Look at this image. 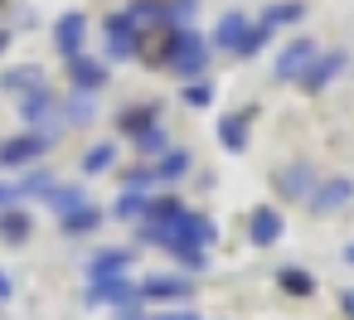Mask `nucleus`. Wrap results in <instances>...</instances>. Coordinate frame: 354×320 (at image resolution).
<instances>
[{
    "label": "nucleus",
    "mask_w": 354,
    "mask_h": 320,
    "mask_svg": "<svg viewBox=\"0 0 354 320\" xmlns=\"http://www.w3.org/2000/svg\"><path fill=\"white\" fill-rule=\"evenodd\" d=\"M160 64L175 68V73H185V78H199L204 64H209V44L199 35H189V30H170L165 44H160Z\"/></svg>",
    "instance_id": "1"
},
{
    "label": "nucleus",
    "mask_w": 354,
    "mask_h": 320,
    "mask_svg": "<svg viewBox=\"0 0 354 320\" xmlns=\"http://www.w3.org/2000/svg\"><path fill=\"white\" fill-rule=\"evenodd\" d=\"M44 151H49V136H39V131L6 136V141H0V165H6V170H25V165L44 160Z\"/></svg>",
    "instance_id": "2"
},
{
    "label": "nucleus",
    "mask_w": 354,
    "mask_h": 320,
    "mask_svg": "<svg viewBox=\"0 0 354 320\" xmlns=\"http://www.w3.org/2000/svg\"><path fill=\"white\" fill-rule=\"evenodd\" d=\"M315 59H320V44H315V39H291V44L277 54V68H272V73H277L281 83H291V78H306V73L315 68Z\"/></svg>",
    "instance_id": "3"
},
{
    "label": "nucleus",
    "mask_w": 354,
    "mask_h": 320,
    "mask_svg": "<svg viewBox=\"0 0 354 320\" xmlns=\"http://www.w3.org/2000/svg\"><path fill=\"white\" fill-rule=\"evenodd\" d=\"M349 199H354V180L335 175V180H320V185L310 189V199H306V204H310L315 214H339Z\"/></svg>",
    "instance_id": "4"
},
{
    "label": "nucleus",
    "mask_w": 354,
    "mask_h": 320,
    "mask_svg": "<svg viewBox=\"0 0 354 320\" xmlns=\"http://www.w3.org/2000/svg\"><path fill=\"white\" fill-rule=\"evenodd\" d=\"M20 112H25L30 126H54V122H64V107H59V97H54L49 88L25 93V97H20Z\"/></svg>",
    "instance_id": "5"
},
{
    "label": "nucleus",
    "mask_w": 354,
    "mask_h": 320,
    "mask_svg": "<svg viewBox=\"0 0 354 320\" xmlns=\"http://www.w3.org/2000/svg\"><path fill=\"white\" fill-rule=\"evenodd\" d=\"M83 35H88L83 10L59 15V25H54V44H59V54H64V59H78V54H83Z\"/></svg>",
    "instance_id": "6"
},
{
    "label": "nucleus",
    "mask_w": 354,
    "mask_h": 320,
    "mask_svg": "<svg viewBox=\"0 0 354 320\" xmlns=\"http://www.w3.org/2000/svg\"><path fill=\"white\" fill-rule=\"evenodd\" d=\"M136 291L146 301H189L194 296V276H146Z\"/></svg>",
    "instance_id": "7"
},
{
    "label": "nucleus",
    "mask_w": 354,
    "mask_h": 320,
    "mask_svg": "<svg viewBox=\"0 0 354 320\" xmlns=\"http://www.w3.org/2000/svg\"><path fill=\"white\" fill-rule=\"evenodd\" d=\"M136 49H141L136 25H131L127 15H107V54H112V59H131Z\"/></svg>",
    "instance_id": "8"
},
{
    "label": "nucleus",
    "mask_w": 354,
    "mask_h": 320,
    "mask_svg": "<svg viewBox=\"0 0 354 320\" xmlns=\"http://www.w3.org/2000/svg\"><path fill=\"white\" fill-rule=\"evenodd\" d=\"M277 189H281L286 199H301V204H306V199H310V189H315V170H310L306 160H291V165L277 175Z\"/></svg>",
    "instance_id": "9"
},
{
    "label": "nucleus",
    "mask_w": 354,
    "mask_h": 320,
    "mask_svg": "<svg viewBox=\"0 0 354 320\" xmlns=\"http://www.w3.org/2000/svg\"><path fill=\"white\" fill-rule=\"evenodd\" d=\"M127 267H131V252H122V247H107V252H97V257H93V267H88V286L117 281V276H127Z\"/></svg>",
    "instance_id": "10"
},
{
    "label": "nucleus",
    "mask_w": 354,
    "mask_h": 320,
    "mask_svg": "<svg viewBox=\"0 0 354 320\" xmlns=\"http://www.w3.org/2000/svg\"><path fill=\"white\" fill-rule=\"evenodd\" d=\"M136 286H131V276H117V281H102V286H88V301L97 305V301H112L117 310H136Z\"/></svg>",
    "instance_id": "11"
},
{
    "label": "nucleus",
    "mask_w": 354,
    "mask_h": 320,
    "mask_svg": "<svg viewBox=\"0 0 354 320\" xmlns=\"http://www.w3.org/2000/svg\"><path fill=\"white\" fill-rule=\"evenodd\" d=\"M281 214L272 209V204H262V209H252V218H248V238L257 243V247H267V243H277L281 238Z\"/></svg>",
    "instance_id": "12"
},
{
    "label": "nucleus",
    "mask_w": 354,
    "mask_h": 320,
    "mask_svg": "<svg viewBox=\"0 0 354 320\" xmlns=\"http://www.w3.org/2000/svg\"><path fill=\"white\" fill-rule=\"evenodd\" d=\"M68 73H73V88H78V93H97V88L107 83V68H102L97 59H88V54L68 59Z\"/></svg>",
    "instance_id": "13"
},
{
    "label": "nucleus",
    "mask_w": 354,
    "mask_h": 320,
    "mask_svg": "<svg viewBox=\"0 0 354 320\" xmlns=\"http://www.w3.org/2000/svg\"><path fill=\"white\" fill-rule=\"evenodd\" d=\"M248 30H252V25L243 20V10H228V15H223V20L214 25V44H218V49H233V54H238V44L248 39Z\"/></svg>",
    "instance_id": "14"
},
{
    "label": "nucleus",
    "mask_w": 354,
    "mask_h": 320,
    "mask_svg": "<svg viewBox=\"0 0 354 320\" xmlns=\"http://www.w3.org/2000/svg\"><path fill=\"white\" fill-rule=\"evenodd\" d=\"M44 199H49V209H54L59 218H68V214H78V209L88 204V194H83V189H73V185H49V194H44Z\"/></svg>",
    "instance_id": "15"
},
{
    "label": "nucleus",
    "mask_w": 354,
    "mask_h": 320,
    "mask_svg": "<svg viewBox=\"0 0 354 320\" xmlns=\"http://www.w3.org/2000/svg\"><path fill=\"white\" fill-rule=\"evenodd\" d=\"M339 68H344V54H320V59H315V68L301 78V88H310V93H315V88H325Z\"/></svg>",
    "instance_id": "16"
},
{
    "label": "nucleus",
    "mask_w": 354,
    "mask_h": 320,
    "mask_svg": "<svg viewBox=\"0 0 354 320\" xmlns=\"http://www.w3.org/2000/svg\"><path fill=\"white\" fill-rule=\"evenodd\" d=\"M218 141H223V151H243V146H248V112L223 117V122H218Z\"/></svg>",
    "instance_id": "17"
},
{
    "label": "nucleus",
    "mask_w": 354,
    "mask_h": 320,
    "mask_svg": "<svg viewBox=\"0 0 354 320\" xmlns=\"http://www.w3.org/2000/svg\"><path fill=\"white\" fill-rule=\"evenodd\" d=\"M151 126H160V112L156 107H131V112H122V131L136 141L141 131H151Z\"/></svg>",
    "instance_id": "18"
},
{
    "label": "nucleus",
    "mask_w": 354,
    "mask_h": 320,
    "mask_svg": "<svg viewBox=\"0 0 354 320\" xmlns=\"http://www.w3.org/2000/svg\"><path fill=\"white\" fill-rule=\"evenodd\" d=\"M0 83H6L10 93H35V88H44V73L39 68H6V78H0Z\"/></svg>",
    "instance_id": "19"
},
{
    "label": "nucleus",
    "mask_w": 354,
    "mask_h": 320,
    "mask_svg": "<svg viewBox=\"0 0 354 320\" xmlns=\"http://www.w3.org/2000/svg\"><path fill=\"white\" fill-rule=\"evenodd\" d=\"M127 20L131 25H165V6H160V0H131Z\"/></svg>",
    "instance_id": "20"
},
{
    "label": "nucleus",
    "mask_w": 354,
    "mask_h": 320,
    "mask_svg": "<svg viewBox=\"0 0 354 320\" xmlns=\"http://www.w3.org/2000/svg\"><path fill=\"white\" fill-rule=\"evenodd\" d=\"M112 214H117V218H146V214H151V199H146L141 189H122V199H117Z\"/></svg>",
    "instance_id": "21"
},
{
    "label": "nucleus",
    "mask_w": 354,
    "mask_h": 320,
    "mask_svg": "<svg viewBox=\"0 0 354 320\" xmlns=\"http://www.w3.org/2000/svg\"><path fill=\"white\" fill-rule=\"evenodd\" d=\"M151 170H156V180H180V175L189 170V156H185V151H165Z\"/></svg>",
    "instance_id": "22"
},
{
    "label": "nucleus",
    "mask_w": 354,
    "mask_h": 320,
    "mask_svg": "<svg viewBox=\"0 0 354 320\" xmlns=\"http://www.w3.org/2000/svg\"><path fill=\"white\" fill-rule=\"evenodd\" d=\"M277 286L291 291V296H310V291H315V281H310L301 267H281V272H277Z\"/></svg>",
    "instance_id": "23"
},
{
    "label": "nucleus",
    "mask_w": 354,
    "mask_h": 320,
    "mask_svg": "<svg viewBox=\"0 0 354 320\" xmlns=\"http://www.w3.org/2000/svg\"><path fill=\"white\" fill-rule=\"evenodd\" d=\"M0 238L25 243V238H30V218H25L20 209H6V214H0Z\"/></svg>",
    "instance_id": "24"
},
{
    "label": "nucleus",
    "mask_w": 354,
    "mask_h": 320,
    "mask_svg": "<svg viewBox=\"0 0 354 320\" xmlns=\"http://www.w3.org/2000/svg\"><path fill=\"white\" fill-rule=\"evenodd\" d=\"M301 15H306L301 0H281V6H272V10H267V20H262V25H267V30H277V25H291V20H301Z\"/></svg>",
    "instance_id": "25"
},
{
    "label": "nucleus",
    "mask_w": 354,
    "mask_h": 320,
    "mask_svg": "<svg viewBox=\"0 0 354 320\" xmlns=\"http://www.w3.org/2000/svg\"><path fill=\"white\" fill-rule=\"evenodd\" d=\"M112 160H117L112 146H93V151L83 156V175H102V170H112Z\"/></svg>",
    "instance_id": "26"
},
{
    "label": "nucleus",
    "mask_w": 354,
    "mask_h": 320,
    "mask_svg": "<svg viewBox=\"0 0 354 320\" xmlns=\"http://www.w3.org/2000/svg\"><path fill=\"white\" fill-rule=\"evenodd\" d=\"M97 218H102V214H97L93 204H83L78 214H68V218H64V233H93V228H97Z\"/></svg>",
    "instance_id": "27"
},
{
    "label": "nucleus",
    "mask_w": 354,
    "mask_h": 320,
    "mask_svg": "<svg viewBox=\"0 0 354 320\" xmlns=\"http://www.w3.org/2000/svg\"><path fill=\"white\" fill-rule=\"evenodd\" d=\"M64 122H93V102H88L83 93H73V97L64 102Z\"/></svg>",
    "instance_id": "28"
},
{
    "label": "nucleus",
    "mask_w": 354,
    "mask_h": 320,
    "mask_svg": "<svg viewBox=\"0 0 354 320\" xmlns=\"http://www.w3.org/2000/svg\"><path fill=\"white\" fill-rule=\"evenodd\" d=\"M136 151H141V156H156V151H165V126H151V131H141V136H136Z\"/></svg>",
    "instance_id": "29"
},
{
    "label": "nucleus",
    "mask_w": 354,
    "mask_h": 320,
    "mask_svg": "<svg viewBox=\"0 0 354 320\" xmlns=\"http://www.w3.org/2000/svg\"><path fill=\"white\" fill-rule=\"evenodd\" d=\"M267 35H272V30H267V25H257V30H248V39H243V44H238V54H243V59H252V54H257V49H262V44H267Z\"/></svg>",
    "instance_id": "30"
},
{
    "label": "nucleus",
    "mask_w": 354,
    "mask_h": 320,
    "mask_svg": "<svg viewBox=\"0 0 354 320\" xmlns=\"http://www.w3.org/2000/svg\"><path fill=\"white\" fill-rule=\"evenodd\" d=\"M185 102H189V107H209V102H214V83H189V88H185Z\"/></svg>",
    "instance_id": "31"
},
{
    "label": "nucleus",
    "mask_w": 354,
    "mask_h": 320,
    "mask_svg": "<svg viewBox=\"0 0 354 320\" xmlns=\"http://www.w3.org/2000/svg\"><path fill=\"white\" fill-rule=\"evenodd\" d=\"M6 209H20V185H0V214Z\"/></svg>",
    "instance_id": "32"
},
{
    "label": "nucleus",
    "mask_w": 354,
    "mask_h": 320,
    "mask_svg": "<svg viewBox=\"0 0 354 320\" xmlns=\"http://www.w3.org/2000/svg\"><path fill=\"white\" fill-rule=\"evenodd\" d=\"M339 305H344V315H349V320H354V286H349V291H344V296H339Z\"/></svg>",
    "instance_id": "33"
},
{
    "label": "nucleus",
    "mask_w": 354,
    "mask_h": 320,
    "mask_svg": "<svg viewBox=\"0 0 354 320\" xmlns=\"http://www.w3.org/2000/svg\"><path fill=\"white\" fill-rule=\"evenodd\" d=\"M6 296H10V276H6V272H0V301H6Z\"/></svg>",
    "instance_id": "34"
},
{
    "label": "nucleus",
    "mask_w": 354,
    "mask_h": 320,
    "mask_svg": "<svg viewBox=\"0 0 354 320\" xmlns=\"http://www.w3.org/2000/svg\"><path fill=\"white\" fill-rule=\"evenodd\" d=\"M344 262H349V267H354V243H349V247H344Z\"/></svg>",
    "instance_id": "35"
},
{
    "label": "nucleus",
    "mask_w": 354,
    "mask_h": 320,
    "mask_svg": "<svg viewBox=\"0 0 354 320\" xmlns=\"http://www.w3.org/2000/svg\"><path fill=\"white\" fill-rule=\"evenodd\" d=\"M6 44H10V39H6V35H0V49H6Z\"/></svg>",
    "instance_id": "36"
}]
</instances>
